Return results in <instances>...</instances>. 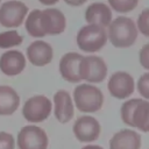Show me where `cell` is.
<instances>
[{
  "label": "cell",
  "mask_w": 149,
  "mask_h": 149,
  "mask_svg": "<svg viewBox=\"0 0 149 149\" xmlns=\"http://www.w3.org/2000/svg\"><path fill=\"white\" fill-rule=\"evenodd\" d=\"M22 42L23 37L15 29L0 33V49H9L12 47H17Z\"/></svg>",
  "instance_id": "ffe728a7"
},
{
  "label": "cell",
  "mask_w": 149,
  "mask_h": 149,
  "mask_svg": "<svg viewBox=\"0 0 149 149\" xmlns=\"http://www.w3.org/2000/svg\"><path fill=\"white\" fill-rule=\"evenodd\" d=\"M38 15H40V9H33L24 22V27L27 33L33 36V37H44V34L42 33L38 23Z\"/></svg>",
  "instance_id": "d6986e66"
},
{
  "label": "cell",
  "mask_w": 149,
  "mask_h": 149,
  "mask_svg": "<svg viewBox=\"0 0 149 149\" xmlns=\"http://www.w3.org/2000/svg\"><path fill=\"white\" fill-rule=\"evenodd\" d=\"M107 37L115 48H128L136 41L137 28L130 17L118 16L109 23Z\"/></svg>",
  "instance_id": "6da1fadb"
},
{
  "label": "cell",
  "mask_w": 149,
  "mask_h": 149,
  "mask_svg": "<svg viewBox=\"0 0 149 149\" xmlns=\"http://www.w3.org/2000/svg\"><path fill=\"white\" fill-rule=\"evenodd\" d=\"M0 2H1V0H0Z\"/></svg>",
  "instance_id": "f546056e"
},
{
  "label": "cell",
  "mask_w": 149,
  "mask_h": 149,
  "mask_svg": "<svg viewBox=\"0 0 149 149\" xmlns=\"http://www.w3.org/2000/svg\"><path fill=\"white\" fill-rule=\"evenodd\" d=\"M133 127L142 132H149V101L140 99L132 114Z\"/></svg>",
  "instance_id": "ac0fdd59"
},
{
  "label": "cell",
  "mask_w": 149,
  "mask_h": 149,
  "mask_svg": "<svg viewBox=\"0 0 149 149\" xmlns=\"http://www.w3.org/2000/svg\"><path fill=\"white\" fill-rule=\"evenodd\" d=\"M52 104L49 98L42 94L33 95L26 100L22 108L23 118L29 122H42L51 113Z\"/></svg>",
  "instance_id": "277c9868"
},
{
  "label": "cell",
  "mask_w": 149,
  "mask_h": 149,
  "mask_svg": "<svg viewBox=\"0 0 149 149\" xmlns=\"http://www.w3.org/2000/svg\"><path fill=\"white\" fill-rule=\"evenodd\" d=\"M16 140L19 149H47L49 143L47 133L34 125L22 127Z\"/></svg>",
  "instance_id": "52a82bcc"
},
{
  "label": "cell",
  "mask_w": 149,
  "mask_h": 149,
  "mask_svg": "<svg viewBox=\"0 0 149 149\" xmlns=\"http://www.w3.org/2000/svg\"><path fill=\"white\" fill-rule=\"evenodd\" d=\"M137 30L147 37H149V8H146L141 12L137 19Z\"/></svg>",
  "instance_id": "603a6c76"
},
{
  "label": "cell",
  "mask_w": 149,
  "mask_h": 149,
  "mask_svg": "<svg viewBox=\"0 0 149 149\" xmlns=\"http://www.w3.org/2000/svg\"><path fill=\"white\" fill-rule=\"evenodd\" d=\"M52 47L41 40L34 41L27 48V58L35 66H44L52 61Z\"/></svg>",
  "instance_id": "7c38bea8"
},
{
  "label": "cell",
  "mask_w": 149,
  "mask_h": 149,
  "mask_svg": "<svg viewBox=\"0 0 149 149\" xmlns=\"http://www.w3.org/2000/svg\"><path fill=\"white\" fill-rule=\"evenodd\" d=\"M85 20L88 24H95L102 28L108 27L112 22V10L102 2H93L86 8Z\"/></svg>",
  "instance_id": "9a60e30c"
},
{
  "label": "cell",
  "mask_w": 149,
  "mask_h": 149,
  "mask_svg": "<svg viewBox=\"0 0 149 149\" xmlns=\"http://www.w3.org/2000/svg\"><path fill=\"white\" fill-rule=\"evenodd\" d=\"M81 149H104V148H101L100 146H95V144H90V146H86V147H84V148H81Z\"/></svg>",
  "instance_id": "f1b7e54d"
},
{
  "label": "cell",
  "mask_w": 149,
  "mask_h": 149,
  "mask_svg": "<svg viewBox=\"0 0 149 149\" xmlns=\"http://www.w3.org/2000/svg\"><path fill=\"white\" fill-rule=\"evenodd\" d=\"M15 141L12 134L0 132V149H14Z\"/></svg>",
  "instance_id": "d4e9b609"
},
{
  "label": "cell",
  "mask_w": 149,
  "mask_h": 149,
  "mask_svg": "<svg viewBox=\"0 0 149 149\" xmlns=\"http://www.w3.org/2000/svg\"><path fill=\"white\" fill-rule=\"evenodd\" d=\"M139 0H108L112 9L118 13H128L137 6Z\"/></svg>",
  "instance_id": "44dd1931"
},
{
  "label": "cell",
  "mask_w": 149,
  "mask_h": 149,
  "mask_svg": "<svg viewBox=\"0 0 149 149\" xmlns=\"http://www.w3.org/2000/svg\"><path fill=\"white\" fill-rule=\"evenodd\" d=\"M83 56L78 52H68L59 61V73L63 79L69 83H79V63Z\"/></svg>",
  "instance_id": "4fadbf2b"
},
{
  "label": "cell",
  "mask_w": 149,
  "mask_h": 149,
  "mask_svg": "<svg viewBox=\"0 0 149 149\" xmlns=\"http://www.w3.org/2000/svg\"><path fill=\"white\" fill-rule=\"evenodd\" d=\"M73 100L76 107L80 112L94 113L102 107L104 94L97 86L80 84L73 91Z\"/></svg>",
  "instance_id": "7a4b0ae2"
},
{
  "label": "cell",
  "mask_w": 149,
  "mask_h": 149,
  "mask_svg": "<svg viewBox=\"0 0 149 149\" xmlns=\"http://www.w3.org/2000/svg\"><path fill=\"white\" fill-rule=\"evenodd\" d=\"M65 3L70 5V6H74V7H78V6H81L84 5L87 0H64Z\"/></svg>",
  "instance_id": "4316f807"
},
{
  "label": "cell",
  "mask_w": 149,
  "mask_h": 149,
  "mask_svg": "<svg viewBox=\"0 0 149 149\" xmlns=\"http://www.w3.org/2000/svg\"><path fill=\"white\" fill-rule=\"evenodd\" d=\"M54 114L61 123H66L73 118V102L65 90H59L54 94Z\"/></svg>",
  "instance_id": "5bb4252c"
},
{
  "label": "cell",
  "mask_w": 149,
  "mask_h": 149,
  "mask_svg": "<svg viewBox=\"0 0 149 149\" xmlns=\"http://www.w3.org/2000/svg\"><path fill=\"white\" fill-rule=\"evenodd\" d=\"M38 23L44 36L62 34L66 27L65 15L56 8H47L40 10Z\"/></svg>",
  "instance_id": "ba28073f"
},
{
  "label": "cell",
  "mask_w": 149,
  "mask_h": 149,
  "mask_svg": "<svg viewBox=\"0 0 149 149\" xmlns=\"http://www.w3.org/2000/svg\"><path fill=\"white\" fill-rule=\"evenodd\" d=\"M73 134L80 142H93L100 135V123L90 115L78 118L73 123Z\"/></svg>",
  "instance_id": "30bf717a"
},
{
  "label": "cell",
  "mask_w": 149,
  "mask_h": 149,
  "mask_svg": "<svg viewBox=\"0 0 149 149\" xmlns=\"http://www.w3.org/2000/svg\"><path fill=\"white\" fill-rule=\"evenodd\" d=\"M137 91L139 93L146 98L149 99V72L143 73L137 81Z\"/></svg>",
  "instance_id": "cb8c5ba5"
},
{
  "label": "cell",
  "mask_w": 149,
  "mask_h": 149,
  "mask_svg": "<svg viewBox=\"0 0 149 149\" xmlns=\"http://www.w3.org/2000/svg\"><path fill=\"white\" fill-rule=\"evenodd\" d=\"M28 7L19 0H9L0 6V24L5 28H17L23 23Z\"/></svg>",
  "instance_id": "5b68a950"
},
{
  "label": "cell",
  "mask_w": 149,
  "mask_h": 149,
  "mask_svg": "<svg viewBox=\"0 0 149 149\" xmlns=\"http://www.w3.org/2000/svg\"><path fill=\"white\" fill-rule=\"evenodd\" d=\"M107 88L114 98L126 99L135 90L134 78L125 71H116L109 77Z\"/></svg>",
  "instance_id": "9c48e42d"
},
{
  "label": "cell",
  "mask_w": 149,
  "mask_h": 149,
  "mask_svg": "<svg viewBox=\"0 0 149 149\" xmlns=\"http://www.w3.org/2000/svg\"><path fill=\"white\" fill-rule=\"evenodd\" d=\"M26 68V57L19 50H8L0 56V70L8 77L20 74Z\"/></svg>",
  "instance_id": "8fae6325"
},
{
  "label": "cell",
  "mask_w": 149,
  "mask_h": 149,
  "mask_svg": "<svg viewBox=\"0 0 149 149\" xmlns=\"http://www.w3.org/2000/svg\"><path fill=\"white\" fill-rule=\"evenodd\" d=\"M107 33L105 28L95 24H87L77 33V45L85 52H97L105 47Z\"/></svg>",
  "instance_id": "3957f363"
},
{
  "label": "cell",
  "mask_w": 149,
  "mask_h": 149,
  "mask_svg": "<svg viewBox=\"0 0 149 149\" xmlns=\"http://www.w3.org/2000/svg\"><path fill=\"white\" fill-rule=\"evenodd\" d=\"M42 5H45V6H51V5H55L57 3L59 0H38Z\"/></svg>",
  "instance_id": "83f0119b"
},
{
  "label": "cell",
  "mask_w": 149,
  "mask_h": 149,
  "mask_svg": "<svg viewBox=\"0 0 149 149\" xmlns=\"http://www.w3.org/2000/svg\"><path fill=\"white\" fill-rule=\"evenodd\" d=\"M20 106L17 92L7 85H0V115H12Z\"/></svg>",
  "instance_id": "e0dca14e"
},
{
  "label": "cell",
  "mask_w": 149,
  "mask_h": 149,
  "mask_svg": "<svg viewBox=\"0 0 149 149\" xmlns=\"http://www.w3.org/2000/svg\"><path fill=\"white\" fill-rule=\"evenodd\" d=\"M139 59H140V64L142 65V68L149 70V43L144 44L139 54Z\"/></svg>",
  "instance_id": "484cf974"
},
{
  "label": "cell",
  "mask_w": 149,
  "mask_h": 149,
  "mask_svg": "<svg viewBox=\"0 0 149 149\" xmlns=\"http://www.w3.org/2000/svg\"><path fill=\"white\" fill-rule=\"evenodd\" d=\"M79 76L88 83H100L107 76V65L98 56H83L79 63Z\"/></svg>",
  "instance_id": "8992f818"
},
{
  "label": "cell",
  "mask_w": 149,
  "mask_h": 149,
  "mask_svg": "<svg viewBox=\"0 0 149 149\" xmlns=\"http://www.w3.org/2000/svg\"><path fill=\"white\" fill-rule=\"evenodd\" d=\"M140 101V99L134 98L130 100H127L126 102H123V105L121 106V119L123 121V123H126L127 126L133 127V122H132V114L134 111V107L136 106V104Z\"/></svg>",
  "instance_id": "7402d4cb"
},
{
  "label": "cell",
  "mask_w": 149,
  "mask_h": 149,
  "mask_svg": "<svg viewBox=\"0 0 149 149\" xmlns=\"http://www.w3.org/2000/svg\"><path fill=\"white\" fill-rule=\"evenodd\" d=\"M141 136L135 130L121 129L109 140V149H140Z\"/></svg>",
  "instance_id": "2e32d148"
}]
</instances>
